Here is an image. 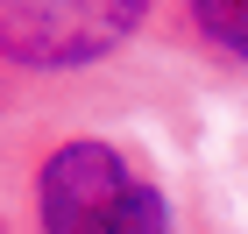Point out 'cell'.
<instances>
[{"mask_svg": "<svg viewBox=\"0 0 248 234\" xmlns=\"http://www.w3.org/2000/svg\"><path fill=\"white\" fill-rule=\"evenodd\" d=\"M0 199L15 227L43 234H170L185 227L177 192L149 142L99 114H43L0 135Z\"/></svg>", "mask_w": 248, "mask_h": 234, "instance_id": "1", "label": "cell"}, {"mask_svg": "<svg viewBox=\"0 0 248 234\" xmlns=\"http://www.w3.org/2000/svg\"><path fill=\"white\" fill-rule=\"evenodd\" d=\"M156 0H0V135L43 114H114L149 64Z\"/></svg>", "mask_w": 248, "mask_h": 234, "instance_id": "2", "label": "cell"}, {"mask_svg": "<svg viewBox=\"0 0 248 234\" xmlns=\"http://www.w3.org/2000/svg\"><path fill=\"white\" fill-rule=\"evenodd\" d=\"M149 57L191 78L248 85V0H156Z\"/></svg>", "mask_w": 248, "mask_h": 234, "instance_id": "3", "label": "cell"}, {"mask_svg": "<svg viewBox=\"0 0 248 234\" xmlns=\"http://www.w3.org/2000/svg\"><path fill=\"white\" fill-rule=\"evenodd\" d=\"M0 227H15V206H7V199H0Z\"/></svg>", "mask_w": 248, "mask_h": 234, "instance_id": "4", "label": "cell"}]
</instances>
